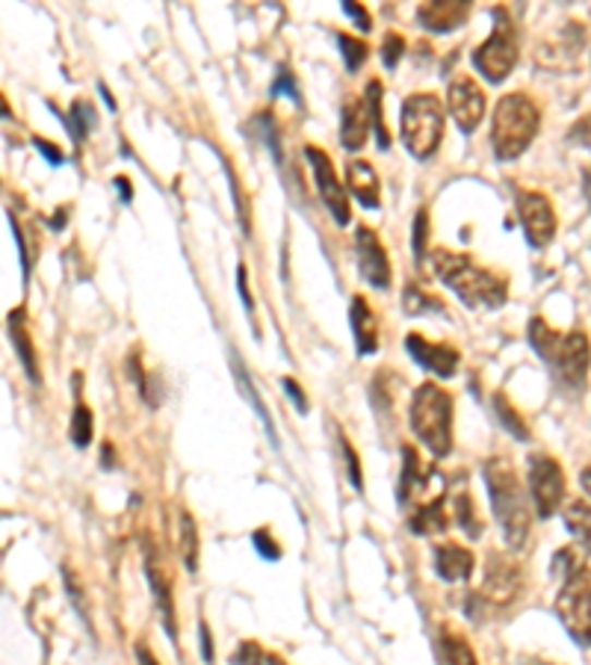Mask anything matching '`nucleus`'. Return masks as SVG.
<instances>
[{"mask_svg": "<svg viewBox=\"0 0 591 665\" xmlns=\"http://www.w3.org/2000/svg\"><path fill=\"white\" fill-rule=\"evenodd\" d=\"M432 269H435L441 285H447L473 311H494L509 299V281L480 266L468 255L449 252V249H435Z\"/></svg>", "mask_w": 591, "mask_h": 665, "instance_id": "f257e3e1", "label": "nucleus"}, {"mask_svg": "<svg viewBox=\"0 0 591 665\" xmlns=\"http://www.w3.org/2000/svg\"><path fill=\"white\" fill-rule=\"evenodd\" d=\"M530 343L562 388L582 394L591 367V347L582 331H556L544 319L535 317L530 323Z\"/></svg>", "mask_w": 591, "mask_h": 665, "instance_id": "f03ea898", "label": "nucleus"}, {"mask_svg": "<svg viewBox=\"0 0 591 665\" xmlns=\"http://www.w3.org/2000/svg\"><path fill=\"white\" fill-rule=\"evenodd\" d=\"M485 485H489L491 509H494V518L499 521V530L506 535L509 547L520 551L527 544V535H530L532 512L511 461L503 459V456H494V459L485 461Z\"/></svg>", "mask_w": 591, "mask_h": 665, "instance_id": "7ed1b4c3", "label": "nucleus"}, {"mask_svg": "<svg viewBox=\"0 0 591 665\" xmlns=\"http://www.w3.org/2000/svg\"><path fill=\"white\" fill-rule=\"evenodd\" d=\"M553 573H559L562 585L556 594V613L577 645H591V568L580 556L565 547L553 559Z\"/></svg>", "mask_w": 591, "mask_h": 665, "instance_id": "20e7f679", "label": "nucleus"}, {"mask_svg": "<svg viewBox=\"0 0 591 665\" xmlns=\"http://www.w3.org/2000/svg\"><path fill=\"white\" fill-rule=\"evenodd\" d=\"M539 124L541 113L530 95H503L494 107V122H491V145L497 160H515L527 152L539 133Z\"/></svg>", "mask_w": 591, "mask_h": 665, "instance_id": "39448f33", "label": "nucleus"}, {"mask_svg": "<svg viewBox=\"0 0 591 665\" xmlns=\"http://www.w3.org/2000/svg\"><path fill=\"white\" fill-rule=\"evenodd\" d=\"M411 430L432 456H449L453 450V397L438 385H420L411 399Z\"/></svg>", "mask_w": 591, "mask_h": 665, "instance_id": "423d86ee", "label": "nucleus"}, {"mask_svg": "<svg viewBox=\"0 0 591 665\" xmlns=\"http://www.w3.org/2000/svg\"><path fill=\"white\" fill-rule=\"evenodd\" d=\"M402 143L414 157H429L444 136V104L429 93L411 95L402 104Z\"/></svg>", "mask_w": 591, "mask_h": 665, "instance_id": "0eeeda50", "label": "nucleus"}, {"mask_svg": "<svg viewBox=\"0 0 591 665\" xmlns=\"http://www.w3.org/2000/svg\"><path fill=\"white\" fill-rule=\"evenodd\" d=\"M494 31L480 48L473 51V65L480 69L491 83H499L509 77V72L518 62V31H515V21L509 19L506 10H494Z\"/></svg>", "mask_w": 591, "mask_h": 665, "instance_id": "6e6552de", "label": "nucleus"}, {"mask_svg": "<svg viewBox=\"0 0 591 665\" xmlns=\"http://www.w3.org/2000/svg\"><path fill=\"white\" fill-rule=\"evenodd\" d=\"M530 492L539 518H551L565 500V473L562 464L544 452L530 456Z\"/></svg>", "mask_w": 591, "mask_h": 665, "instance_id": "1a4fd4ad", "label": "nucleus"}, {"mask_svg": "<svg viewBox=\"0 0 591 665\" xmlns=\"http://www.w3.org/2000/svg\"><path fill=\"white\" fill-rule=\"evenodd\" d=\"M515 205H518V219L527 231V240L539 249L547 246L556 234V214L547 195H541L539 190H518Z\"/></svg>", "mask_w": 591, "mask_h": 665, "instance_id": "9d476101", "label": "nucleus"}, {"mask_svg": "<svg viewBox=\"0 0 591 665\" xmlns=\"http://www.w3.org/2000/svg\"><path fill=\"white\" fill-rule=\"evenodd\" d=\"M305 157L311 160V166H314L316 190H319L323 202H326V207L331 210V216H335V222L337 226H347L349 216H352V210H349V193L343 190V184H340V178H337L331 157H328L323 148H316V145H307Z\"/></svg>", "mask_w": 591, "mask_h": 665, "instance_id": "9b49d317", "label": "nucleus"}, {"mask_svg": "<svg viewBox=\"0 0 591 665\" xmlns=\"http://www.w3.org/2000/svg\"><path fill=\"white\" fill-rule=\"evenodd\" d=\"M447 107L461 131L473 133L480 128L482 116H485V93L470 74H459L456 81L449 83Z\"/></svg>", "mask_w": 591, "mask_h": 665, "instance_id": "f8f14e48", "label": "nucleus"}, {"mask_svg": "<svg viewBox=\"0 0 591 665\" xmlns=\"http://www.w3.org/2000/svg\"><path fill=\"white\" fill-rule=\"evenodd\" d=\"M523 592V577L515 565H509L506 559L494 556L491 559V571L485 573V583L473 601H480L482 606H494V609H503V606L515 604Z\"/></svg>", "mask_w": 591, "mask_h": 665, "instance_id": "ddd939ff", "label": "nucleus"}, {"mask_svg": "<svg viewBox=\"0 0 591 665\" xmlns=\"http://www.w3.org/2000/svg\"><path fill=\"white\" fill-rule=\"evenodd\" d=\"M355 246H358V264H361V276L367 278L370 285L376 290H388L390 287V257L382 246V240L373 228L361 226L355 231Z\"/></svg>", "mask_w": 591, "mask_h": 665, "instance_id": "4468645a", "label": "nucleus"}, {"mask_svg": "<svg viewBox=\"0 0 591 665\" xmlns=\"http://www.w3.org/2000/svg\"><path fill=\"white\" fill-rule=\"evenodd\" d=\"M406 349L411 352V359L418 361L420 367L429 370V373H435L441 379L456 376V370H459L461 355L456 349L447 347V343H432V340H426L423 335H418V331L408 335Z\"/></svg>", "mask_w": 591, "mask_h": 665, "instance_id": "2eb2a0df", "label": "nucleus"}, {"mask_svg": "<svg viewBox=\"0 0 591 665\" xmlns=\"http://www.w3.org/2000/svg\"><path fill=\"white\" fill-rule=\"evenodd\" d=\"M470 3L461 0H435V3H423L418 10V21L432 33H449L461 27V21L468 19Z\"/></svg>", "mask_w": 591, "mask_h": 665, "instance_id": "dca6fc26", "label": "nucleus"}, {"mask_svg": "<svg viewBox=\"0 0 591 665\" xmlns=\"http://www.w3.org/2000/svg\"><path fill=\"white\" fill-rule=\"evenodd\" d=\"M340 119H343V122H340V140H343V145H347L349 152L364 148L370 131H373L367 101H364V98H349V101L343 104V116H340Z\"/></svg>", "mask_w": 591, "mask_h": 665, "instance_id": "f3484780", "label": "nucleus"}, {"mask_svg": "<svg viewBox=\"0 0 591 665\" xmlns=\"http://www.w3.org/2000/svg\"><path fill=\"white\" fill-rule=\"evenodd\" d=\"M10 340H12V349L19 352L21 364L27 370L31 382L33 385H39L41 382L39 361H36V349H33V340H31V323H27L24 307H15L10 314Z\"/></svg>", "mask_w": 591, "mask_h": 665, "instance_id": "a211bd4d", "label": "nucleus"}, {"mask_svg": "<svg viewBox=\"0 0 591 665\" xmlns=\"http://www.w3.org/2000/svg\"><path fill=\"white\" fill-rule=\"evenodd\" d=\"M349 323H352V331H355L358 355H373L378 349V323L367 299L364 297L352 299Z\"/></svg>", "mask_w": 591, "mask_h": 665, "instance_id": "6ab92c4d", "label": "nucleus"}, {"mask_svg": "<svg viewBox=\"0 0 591 665\" xmlns=\"http://www.w3.org/2000/svg\"><path fill=\"white\" fill-rule=\"evenodd\" d=\"M347 186L349 193L355 195L358 202L370 210H376L382 205V186H378L376 169L367 160H352L347 169Z\"/></svg>", "mask_w": 591, "mask_h": 665, "instance_id": "aec40b11", "label": "nucleus"}, {"mask_svg": "<svg viewBox=\"0 0 591 665\" xmlns=\"http://www.w3.org/2000/svg\"><path fill=\"white\" fill-rule=\"evenodd\" d=\"M145 573H148V583H152L154 601H157V609H160V618H164L166 633L178 636V627H174V606H172V585L166 580V573L160 565L154 563L152 547L145 551Z\"/></svg>", "mask_w": 591, "mask_h": 665, "instance_id": "412c9836", "label": "nucleus"}, {"mask_svg": "<svg viewBox=\"0 0 591 665\" xmlns=\"http://www.w3.org/2000/svg\"><path fill=\"white\" fill-rule=\"evenodd\" d=\"M473 565H477V559H473V553L468 547H459V544H441V547H435V568H438V573L447 583L468 580Z\"/></svg>", "mask_w": 591, "mask_h": 665, "instance_id": "4be33fe9", "label": "nucleus"}, {"mask_svg": "<svg viewBox=\"0 0 591 665\" xmlns=\"http://www.w3.org/2000/svg\"><path fill=\"white\" fill-rule=\"evenodd\" d=\"M408 530L418 535H435V532L447 530V512H444V500L432 497L414 506V512L408 518Z\"/></svg>", "mask_w": 591, "mask_h": 665, "instance_id": "5701e85b", "label": "nucleus"}, {"mask_svg": "<svg viewBox=\"0 0 591 665\" xmlns=\"http://www.w3.org/2000/svg\"><path fill=\"white\" fill-rule=\"evenodd\" d=\"M565 527L571 532L582 551L591 553V503L574 500L565 506Z\"/></svg>", "mask_w": 591, "mask_h": 665, "instance_id": "b1692460", "label": "nucleus"}, {"mask_svg": "<svg viewBox=\"0 0 591 665\" xmlns=\"http://www.w3.org/2000/svg\"><path fill=\"white\" fill-rule=\"evenodd\" d=\"M402 307H406V314H411V317H420V314H441L444 302L438 297L426 293L420 285L408 281L406 290H402Z\"/></svg>", "mask_w": 591, "mask_h": 665, "instance_id": "393cba45", "label": "nucleus"}, {"mask_svg": "<svg viewBox=\"0 0 591 665\" xmlns=\"http://www.w3.org/2000/svg\"><path fill=\"white\" fill-rule=\"evenodd\" d=\"M364 101H367L370 124H373V131H376L378 148L385 152V148H390V133H388V124H385V113H382V83L370 81L367 98H364Z\"/></svg>", "mask_w": 591, "mask_h": 665, "instance_id": "a878e982", "label": "nucleus"}, {"mask_svg": "<svg viewBox=\"0 0 591 665\" xmlns=\"http://www.w3.org/2000/svg\"><path fill=\"white\" fill-rule=\"evenodd\" d=\"M234 370H237V379H240V388H243V394L249 397V402H252V409H255V414L261 420H264L266 426V435H269V440L278 447V435H276V423H273V418H269V411H266L264 399H261V394L255 390V382H252V376L245 373L243 364L240 361H234Z\"/></svg>", "mask_w": 591, "mask_h": 665, "instance_id": "bb28decb", "label": "nucleus"}, {"mask_svg": "<svg viewBox=\"0 0 591 665\" xmlns=\"http://www.w3.org/2000/svg\"><path fill=\"white\" fill-rule=\"evenodd\" d=\"M181 559H184V568L190 573H195L198 568V530H195V521L190 515H181Z\"/></svg>", "mask_w": 591, "mask_h": 665, "instance_id": "cd10ccee", "label": "nucleus"}, {"mask_svg": "<svg viewBox=\"0 0 591 665\" xmlns=\"http://www.w3.org/2000/svg\"><path fill=\"white\" fill-rule=\"evenodd\" d=\"M441 654L447 660V665H477V656L470 651L468 639L453 633H441Z\"/></svg>", "mask_w": 591, "mask_h": 665, "instance_id": "c85d7f7f", "label": "nucleus"}, {"mask_svg": "<svg viewBox=\"0 0 591 665\" xmlns=\"http://www.w3.org/2000/svg\"><path fill=\"white\" fill-rule=\"evenodd\" d=\"M72 440L74 447H81V450H86L93 444V411L86 409V402H81V399H77L72 414Z\"/></svg>", "mask_w": 591, "mask_h": 665, "instance_id": "c756f323", "label": "nucleus"}, {"mask_svg": "<svg viewBox=\"0 0 591 665\" xmlns=\"http://www.w3.org/2000/svg\"><path fill=\"white\" fill-rule=\"evenodd\" d=\"M494 409H497L499 420H503V426L515 435V438L527 440L530 435H527V423H523V418H520L518 411H515V406H511L509 399H506V394H497L494 397Z\"/></svg>", "mask_w": 591, "mask_h": 665, "instance_id": "7c9ffc66", "label": "nucleus"}, {"mask_svg": "<svg viewBox=\"0 0 591 665\" xmlns=\"http://www.w3.org/2000/svg\"><path fill=\"white\" fill-rule=\"evenodd\" d=\"M337 41H340V53H343V62H347V69L352 74L364 65V60H367V41L355 39V36H349V33H340L337 36Z\"/></svg>", "mask_w": 591, "mask_h": 665, "instance_id": "2f4dec72", "label": "nucleus"}, {"mask_svg": "<svg viewBox=\"0 0 591 665\" xmlns=\"http://www.w3.org/2000/svg\"><path fill=\"white\" fill-rule=\"evenodd\" d=\"M65 128L72 131L74 140H86V133L95 128V113L93 107L86 101H74L72 107V119L65 122Z\"/></svg>", "mask_w": 591, "mask_h": 665, "instance_id": "473e14b6", "label": "nucleus"}, {"mask_svg": "<svg viewBox=\"0 0 591 665\" xmlns=\"http://www.w3.org/2000/svg\"><path fill=\"white\" fill-rule=\"evenodd\" d=\"M456 518H459V527H465V532H468L470 539H480V521H477V515H473V506H470V497L468 494H459L456 497Z\"/></svg>", "mask_w": 591, "mask_h": 665, "instance_id": "72a5a7b5", "label": "nucleus"}, {"mask_svg": "<svg viewBox=\"0 0 591 665\" xmlns=\"http://www.w3.org/2000/svg\"><path fill=\"white\" fill-rule=\"evenodd\" d=\"M402 51H406V39H402L399 33H388L385 41H382V60H385V65L394 69L399 62V57H402Z\"/></svg>", "mask_w": 591, "mask_h": 665, "instance_id": "f704fd0d", "label": "nucleus"}, {"mask_svg": "<svg viewBox=\"0 0 591 665\" xmlns=\"http://www.w3.org/2000/svg\"><path fill=\"white\" fill-rule=\"evenodd\" d=\"M264 660L266 656L257 642H240V648H237L234 656H231V663L234 665H264Z\"/></svg>", "mask_w": 591, "mask_h": 665, "instance_id": "c9c22d12", "label": "nucleus"}, {"mask_svg": "<svg viewBox=\"0 0 591 665\" xmlns=\"http://www.w3.org/2000/svg\"><path fill=\"white\" fill-rule=\"evenodd\" d=\"M340 450H343V459H347L349 482H352V488H355V492H361V488H364V480H361V464H358V456H355V450H352V444H349L343 435H340Z\"/></svg>", "mask_w": 591, "mask_h": 665, "instance_id": "e433bc0d", "label": "nucleus"}, {"mask_svg": "<svg viewBox=\"0 0 591 665\" xmlns=\"http://www.w3.org/2000/svg\"><path fill=\"white\" fill-rule=\"evenodd\" d=\"M252 542H255L257 553H261L264 559H278V556H281L276 539H269V532L266 530H257L255 535H252Z\"/></svg>", "mask_w": 591, "mask_h": 665, "instance_id": "4c0bfd02", "label": "nucleus"}, {"mask_svg": "<svg viewBox=\"0 0 591 665\" xmlns=\"http://www.w3.org/2000/svg\"><path fill=\"white\" fill-rule=\"evenodd\" d=\"M426 237H429V216H426V210H420L418 219H414V255L418 257H423Z\"/></svg>", "mask_w": 591, "mask_h": 665, "instance_id": "58836bf2", "label": "nucleus"}, {"mask_svg": "<svg viewBox=\"0 0 591 665\" xmlns=\"http://www.w3.org/2000/svg\"><path fill=\"white\" fill-rule=\"evenodd\" d=\"M278 93H287L290 98H293V101H299V86H296L293 74L287 72V69H281L276 77V83H273V95H278Z\"/></svg>", "mask_w": 591, "mask_h": 665, "instance_id": "ea45409f", "label": "nucleus"}, {"mask_svg": "<svg viewBox=\"0 0 591 665\" xmlns=\"http://www.w3.org/2000/svg\"><path fill=\"white\" fill-rule=\"evenodd\" d=\"M343 12H347L349 19L355 21L358 31H370L373 27V19H370L367 10H361L358 3H352V0H343Z\"/></svg>", "mask_w": 591, "mask_h": 665, "instance_id": "a19ab883", "label": "nucleus"}, {"mask_svg": "<svg viewBox=\"0 0 591 665\" xmlns=\"http://www.w3.org/2000/svg\"><path fill=\"white\" fill-rule=\"evenodd\" d=\"M33 145H36V148H39V152L45 154V157H48V164H51V166L65 164V154H62L60 148H53V143H48V140H41V136H36V140H33Z\"/></svg>", "mask_w": 591, "mask_h": 665, "instance_id": "79ce46f5", "label": "nucleus"}, {"mask_svg": "<svg viewBox=\"0 0 591 665\" xmlns=\"http://www.w3.org/2000/svg\"><path fill=\"white\" fill-rule=\"evenodd\" d=\"M281 385H285L287 397H290L296 402V409L305 414V411H307V397H305V394H302V388L296 385V379H290V376H287V379H281Z\"/></svg>", "mask_w": 591, "mask_h": 665, "instance_id": "37998d69", "label": "nucleus"}, {"mask_svg": "<svg viewBox=\"0 0 591 665\" xmlns=\"http://www.w3.org/2000/svg\"><path fill=\"white\" fill-rule=\"evenodd\" d=\"M198 636H202V654H204V663L214 665V642H210V630H207V625H198Z\"/></svg>", "mask_w": 591, "mask_h": 665, "instance_id": "c03bdc74", "label": "nucleus"}, {"mask_svg": "<svg viewBox=\"0 0 591 665\" xmlns=\"http://www.w3.org/2000/svg\"><path fill=\"white\" fill-rule=\"evenodd\" d=\"M237 287H240L243 305L252 311V307H255V302H252V293H249V281H245V266H240V269H237Z\"/></svg>", "mask_w": 591, "mask_h": 665, "instance_id": "a18cd8bd", "label": "nucleus"}, {"mask_svg": "<svg viewBox=\"0 0 591 665\" xmlns=\"http://www.w3.org/2000/svg\"><path fill=\"white\" fill-rule=\"evenodd\" d=\"M136 656H140V665H160L157 663V656H154L145 645H136Z\"/></svg>", "mask_w": 591, "mask_h": 665, "instance_id": "49530a36", "label": "nucleus"}, {"mask_svg": "<svg viewBox=\"0 0 591 665\" xmlns=\"http://www.w3.org/2000/svg\"><path fill=\"white\" fill-rule=\"evenodd\" d=\"M116 186L122 190V202H131V198H133V186L128 184L124 178H116Z\"/></svg>", "mask_w": 591, "mask_h": 665, "instance_id": "de8ad7c7", "label": "nucleus"}, {"mask_svg": "<svg viewBox=\"0 0 591 665\" xmlns=\"http://www.w3.org/2000/svg\"><path fill=\"white\" fill-rule=\"evenodd\" d=\"M582 488H586V494L591 497V468L589 471H582Z\"/></svg>", "mask_w": 591, "mask_h": 665, "instance_id": "09e8293b", "label": "nucleus"}, {"mask_svg": "<svg viewBox=\"0 0 591 665\" xmlns=\"http://www.w3.org/2000/svg\"><path fill=\"white\" fill-rule=\"evenodd\" d=\"M269 665H285V663H281L278 656H269Z\"/></svg>", "mask_w": 591, "mask_h": 665, "instance_id": "8fccbe9b", "label": "nucleus"}]
</instances>
